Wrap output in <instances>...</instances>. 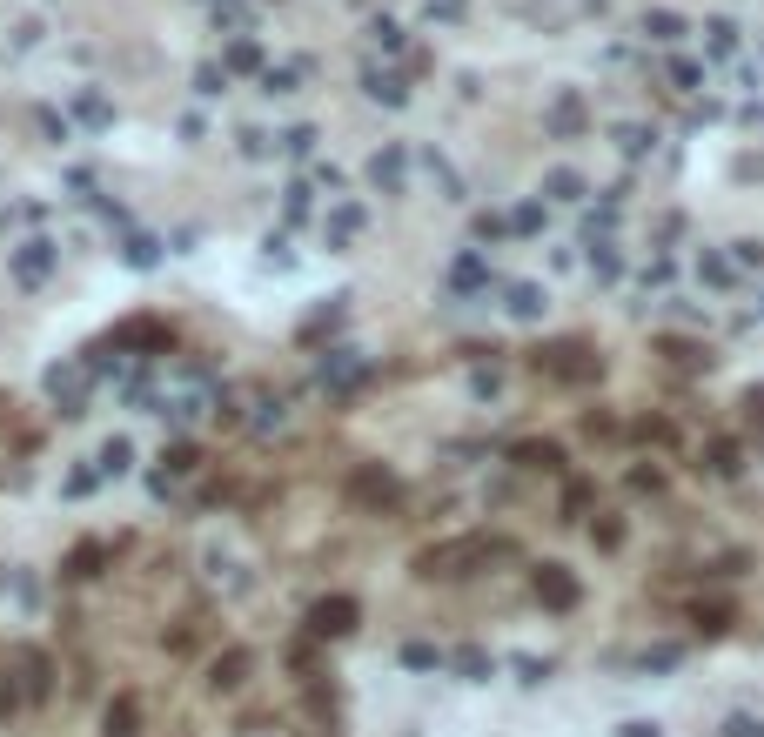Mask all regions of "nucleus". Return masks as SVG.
Listing matches in <instances>:
<instances>
[{
  "instance_id": "bb28decb",
  "label": "nucleus",
  "mask_w": 764,
  "mask_h": 737,
  "mask_svg": "<svg viewBox=\"0 0 764 737\" xmlns=\"http://www.w3.org/2000/svg\"><path fill=\"white\" fill-rule=\"evenodd\" d=\"M731 262H738V275H744V268H764V242H751V235L731 242Z\"/></svg>"
},
{
  "instance_id": "72a5a7b5",
  "label": "nucleus",
  "mask_w": 764,
  "mask_h": 737,
  "mask_svg": "<svg viewBox=\"0 0 764 737\" xmlns=\"http://www.w3.org/2000/svg\"><path fill=\"white\" fill-rule=\"evenodd\" d=\"M517 677H523V684H550V664H537V657H517Z\"/></svg>"
},
{
  "instance_id": "aec40b11",
  "label": "nucleus",
  "mask_w": 764,
  "mask_h": 737,
  "mask_svg": "<svg viewBox=\"0 0 764 737\" xmlns=\"http://www.w3.org/2000/svg\"><path fill=\"white\" fill-rule=\"evenodd\" d=\"M242 670H248V657H242V650H228V657H215V677H208V684L228 691V684H242Z\"/></svg>"
},
{
  "instance_id": "5701e85b",
  "label": "nucleus",
  "mask_w": 764,
  "mask_h": 737,
  "mask_svg": "<svg viewBox=\"0 0 764 737\" xmlns=\"http://www.w3.org/2000/svg\"><path fill=\"white\" fill-rule=\"evenodd\" d=\"M74 114H81L88 128H108V121H114V114H108V101H101V94H81V101H74Z\"/></svg>"
},
{
  "instance_id": "2eb2a0df",
  "label": "nucleus",
  "mask_w": 764,
  "mask_h": 737,
  "mask_svg": "<svg viewBox=\"0 0 764 737\" xmlns=\"http://www.w3.org/2000/svg\"><path fill=\"white\" fill-rule=\"evenodd\" d=\"M423 175L436 181V188H443V201H470V195H463V175H456V168H450L443 155H436V148L423 155Z\"/></svg>"
},
{
  "instance_id": "1a4fd4ad",
  "label": "nucleus",
  "mask_w": 764,
  "mask_h": 737,
  "mask_svg": "<svg viewBox=\"0 0 764 737\" xmlns=\"http://www.w3.org/2000/svg\"><path fill=\"white\" fill-rule=\"evenodd\" d=\"M369 181H376L382 195H409V148H382L369 161Z\"/></svg>"
},
{
  "instance_id": "393cba45",
  "label": "nucleus",
  "mask_w": 764,
  "mask_h": 737,
  "mask_svg": "<svg viewBox=\"0 0 764 737\" xmlns=\"http://www.w3.org/2000/svg\"><path fill=\"white\" fill-rule=\"evenodd\" d=\"M550 128H557V134H577V128H584V108H577V101H557V108H550Z\"/></svg>"
},
{
  "instance_id": "ddd939ff",
  "label": "nucleus",
  "mask_w": 764,
  "mask_h": 737,
  "mask_svg": "<svg viewBox=\"0 0 764 737\" xmlns=\"http://www.w3.org/2000/svg\"><path fill=\"white\" fill-rule=\"evenodd\" d=\"M584 248H590V275H597V282H617V275H624V248H617V235L584 242Z\"/></svg>"
},
{
  "instance_id": "6e6552de",
  "label": "nucleus",
  "mask_w": 764,
  "mask_h": 737,
  "mask_svg": "<svg viewBox=\"0 0 764 737\" xmlns=\"http://www.w3.org/2000/svg\"><path fill=\"white\" fill-rule=\"evenodd\" d=\"M503 315H510V322H543V315H550L543 282H510V289H503Z\"/></svg>"
},
{
  "instance_id": "39448f33",
  "label": "nucleus",
  "mask_w": 764,
  "mask_h": 737,
  "mask_svg": "<svg viewBox=\"0 0 764 737\" xmlns=\"http://www.w3.org/2000/svg\"><path fill=\"white\" fill-rule=\"evenodd\" d=\"M362 228H369V215H362V201H336V208L322 215V242H329V248H336V255H342V248L356 242Z\"/></svg>"
},
{
  "instance_id": "f704fd0d",
  "label": "nucleus",
  "mask_w": 764,
  "mask_h": 737,
  "mask_svg": "<svg viewBox=\"0 0 764 737\" xmlns=\"http://www.w3.org/2000/svg\"><path fill=\"white\" fill-rule=\"evenodd\" d=\"M617 737H664V731H657L651 717H630V724H617Z\"/></svg>"
},
{
  "instance_id": "f257e3e1",
  "label": "nucleus",
  "mask_w": 764,
  "mask_h": 737,
  "mask_svg": "<svg viewBox=\"0 0 764 737\" xmlns=\"http://www.w3.org/2000/svg\"><path fill=\"white\" fill-rule=\"evenodd\" d=\"M88 389H94V369H88V356L54 362V369H47V396L61 402V416H88Z\"/></svg>"
},
{
  "instance_id": "9d476101",
  "label": "nucleus",
  "mask_w": 764,
  "mask_h": 737,
  "mask_svg": "<svg viewBox=\"0 0 764 737\" xmlns=\"http://www.w3.org/2000/svg\"><path fill=\"white\" fill-rule=\"evenodd\" d=\"M537 597L550 603V610H570V603H577V577H570L563 563H543L537 570Z\"/></svg>"
},
{
  "instance_id": "e433bc0d",
  "label": "nucleus",
  "mask_w": 764,
  "mask_h": 737,
  "mask_svg": "<svg viewBox=\"0 0 764 737\" xmlns=\"http://www.w3.org/2000/svg\"><path fill=\"white\" fill-rule=\"evenodd\" d=\"M503 228H510V222H496V215H476V242H496Z\"/></svg>"
},
{
  "instance_id": "473e14b6",
  "label": "nucleus",
  "mask_w": 764,
  "mask_h": 737,
  "mask_svg": "<svg viewBox=\"0 0 764 737\" xmlns=\"http://www.w3.org/2000/svg\"><path fill=\"white\" fill-rule=\"evenodd\" d=\"M161 463H168V476H181V469H195V449H188V443H175L168 456H161Z\"/></svg>"
},
{
  "instance_id": "412c9836",
  "label": "nucleus",
  "mask_w": 764,
  "mask_h": 737,
  "mask_svg": "<svg viewBox=\"0 0 764 737\" xmlns=\"http://www.w3.org/2000/svg\"><path fill=\"white\" fill-rule=\"evenodd\" d=\"M108 737H135V697H114V711H108Z\"/></svg>"
},
{
  "instance_id": "b1692460",
  "label": "nucleus",
  "mask_w": 764,
  "mask_h": 737,
  "mask_svg": "<svg viewBox=\"0 0 764 737\" xmlns=\"http://www.w3.org/2000/svg\"><path fill=\"white\" fill-rule=\"evenodd\" d=\"M302 88V67H269V81H262V94H295Z\"/></svg>"
},
{
  "instance_id": "c756f323",
  "label": "nucleus",
  "mask_w": 764,
  "mask_h": 737,
  "mask_svg": "<svg viewBox=\"0 0 764 737\" xmlns=\"http://www.w3.org/2000/svg\"><path fill=\"white\" fill-rule=\"evenodd\" d=\"M282 215H289V222H309V188H302V181L289 188V201H282Z\"/></svg>"
},
{
  "instance_id": "20e7f679",
  "label": "nucleus",
  "mask_w": 764,
  "mask_h": 737,
  "mask_svg": "<svg viewBox=\"0 0 764 737\" xmlns=\"http://www.w3.org/2000/svg\"><path fill=\"white\" fill-rule=\"evenodd\" d=\"M168 342H175V329L155 322V315H135V322L114 329V349H121V356H135V349H161V356H168Z\"/></svg>"
},
{
  "instance_id": "c85d7f7f",
  "label": "nucleus",
  "mask_w": 764,
  "mask_h": 737,
  "mask_svg": "<svg viewBox=\"0 0 764 737\" xmlns=\"http://www.w3.org/2000/svg\"><path fill=\"white\" fill-rule=\"evenodd\" d=\"M517 456H523V463H543V469H557V463H563V449H557V443H523Z\"/></svg>"
},
{
  "instance_id": "4468645a",
  "label": "nucleus",
  "mask_w": 764,
  "mask_h": 737,
  "mask_svg": "<svg viewBox=\"0 0 764 737\" xmlns=\"http://www.w3.org/2000/svg\"><path fill=\"white\" fill-rule=\"evenodd\" d=\"M94 469H101V476H128V469H135V443H128V436H108L101 456H94Z\"/></svg>"
},
{
  "instance_id": "6ab92c4d",
  "label": "nucleus",
  "mask_w": 764,
  "mask_h": 737,
  "mask_svg": "<svg viewBox=\"0 0 764 737\" xmlns=\"http://www.w3.org/2000/svg\"><path fill=\"white\" fill-rule=\"evenodd\" d=\"M617 148H624L630 161H644V155L657 148V134H651V128H637V121H624V128H617Z\"/></svg>"
},
{
  "instance_id": "58836bf2",
  "label": "nucleus",
  "mask_w": 764,
  "mask_h": 737,
  "mask_svg": "<svg viewBox=\"0 0 764 737\" xmlns=\"http://www.w3.org/2000/svg\"><path fill=\"white\" fill-rule=\"evenodd\" d=\"M751 121H758V128H764V108H751Z\"/></svg>"
},
{
  "instance_id": "a878e982",
  "label": "nucleus",
  "mask_w": 764,
  "mask_h": 737,
  "mask_svg": "<svg viewBox=\"0 0 764 737\" xmlns=\"http://www.w3.org/2000/svg\"><path fill=\"white\" fill-rule=\"evenodd\" d=\"M275 148H282V155H295V161H302V155H315V128H289L282 141H275Z\"/></svg>"
},
{
  "instance_id": "f3484780",
  "label": "nucleus",
  "mask_w": 764,
  "mask_h": 737,
  "mask_svg": "<svg viewBox=\"0 0 764 737\" xmlns=\"http://www.w3.org/2000/svg\"><path fill=\"white\" fill-rule=\"evenodd\" d=\"M456 670H463V677H470V684H490V677H496V657H490V650H456Z\"/></svg>"
},
{
  "instance_id": "a211bd4d",
  "label": "nucleus",
  "mask_w": 764,
  "mask_h": 737,
  "mask_svg": "<svg viewBox=\"0 0 764 737\" xmlns=\"http://www.w3.org/2000/svg\"><path fill=\"white\" fill-rule=\"evenodd\" d=\"M362 88L376 94V101H389V108H403V101H409V88H403V81H396V74H376V67L362 74Z\"/></svg>"
},
{
  "instance_id": "ea45409f",
  "label": "nucleus",
  "mask_w": 764,
  "mask_h": 737,
  "mask_svg": "<svg viewBox=\"0 0 764 737\" xmlns=\"http://www.w3.org/2000/svg\"><path fill=\"white\" fill-rule=\"evenodd\" d=\"M758 315H764V302H758Z\"/></svg>"
},
{
  "instance_id": "f03ea898",
  "label": "nucleus",
  "mask_w": 764,
  "mask_h": 737,
  "mask_svg": "<svg viewBox=\"0 0 764 737\" xmlns=\"http://www.w3.org/2000/svg\"><path fill=\"white\" fill-rule=\"evenodd\" d=\"M315 376H322V389H329V396H349V389L369 376V356H362L356 342H336V349H322Z\"/></svg>"
},
{
  "instance_id": "f8f14e48",
  "label": "nucleus",
  "mask_w": 764,
  "mask_h": 737,
  "mask_svg": "<svg viewBox=\"0 0 764 737\" xmlns=\"http://www.w3.org/2000/svg\"><path fill=\"white\" fill-rule=\"evenodd\" d=\"M121 262H128V268H155V262H161V235H148V228H128V235H121Z\"/></svg>"
},
{
  "instance_id": "4be33fe9",
  "label": "nucleus",
  "mask_w": 764,
  "mask_h": 737,
  "mask_svg": "<svg viewBox=\"0 0 764 737\" xmlns=\"http://www.w3.org/2000/svg\"><path fill=\"white\" fill-rule=\"evenodd\" d=\"M543 215H550V201H523L517 215H510V228H517V235H537V228H543Z\"/></svg>"
},
{
  "instance_id": "cd10ccee",
  "label": "nucleus",
  "mask_w": 764,
  "mask_h": 737,
  "mask_svg": "<svg viewBox=\"0 0 764 737\" xmlns=\"http://www.w3.org/2000/svg\"><path fill=\"white\" fill-rule=\"evenodd\" d=\"M94 483H101V469H94V463H81V469H68V483H61V490H68V496H88Z\"/></svg>"
},
{
  "instance_id": "7ed1b4c3",
  "label": "nucleus",
  "mask_w": 764,
  "mask_h": 737,
  "mask_svg": "<svg viewBox=\"0 0 764 737\" xmlns=\"http://www.w3.org/2000/svg\"><path fill=\"white\" fill-rule=\"evenodd\" d=\"M54 262H61V248L47 242V235H34V242H21L14 255H7V275H14L21 289H41L47 275H54Z\"/></svg>"
},
{
  "instance_id": "c9c22d12",
  "label": "nucleus",
  "mask_w": 764,
  "mask_h": 737,
  "mask_svg": "<svg viewBox=\"0 0 764 737\" xmlns=\"http://www.w3.org/2000/svg\"><path fill=\"white\" fill-rule=\"evenodd\" d=\"M255 429L269 436V429H282V402H262V416H255Z\"/></svg>"
},
{
  "instance_id": "2f4dec72",
  "label": "nucleus",
  "mask_w": 764,
  "mask_h": 737,
  "mask_svg": "<svg viewBox=\"0 0 764 737\" xmlns=\"http://www.w3.org/2000/svg\"><path fill=\"white\" fill-rule=\"evenodd\" d=\"M671 282V255H651V268H644V289H664Z\"/></svg>"
},
{
  "instance_id": "9b49d317",
  "label": "nucleus",
  "mask_w": 764,
  "mask_h": 737,
  "mask_svg": "<svg viewBox=\"0 0 764 737\" xmlns=\"http://www.w3.org/2000/svg\"><path fill=\"white\" fill-rule=\"evenodd\" d=\"M697 282H704V289H738V262H731L724 248H704V255H697Z\"/></svg>"
},
{
  "instance_id": "0eeeda50",
  "label": "nucleus",
  "mask_w": 764,
  "mask_h": 737,
  "mask_svg": "<svg viewBox=\"0 0 764 737\" xmlns=\"http://www.w3.org/2000/svg\"><path fill=\"white\" fill-rule=\"evenodd\" d=\"M450 289H456V295H490V289H496L490 255H476V248H470V255H456V262H450Z\"/></svg>"
},
{
  "instance_id": "7c9ffc66",
  "label": "nucleus",
  "mask_w": 764,
  "mask_h": 737,
  "mask_svg": "<svg viewBox=\"0 0 764 737\" xmlns=\"http://www.w3.org/2000/svg\"><path fill=\"white\" fill-rule=\"evenodd\" d=\"M704 34H711V54H731V41H738V27H731V21H711Z\"/></svg>"
},
{
  "instance_id": "dca6fc26",
  "label": "nucleus",
  "mask_w": 764,
  "mask_h": 737,
  "mask_svg": "<svg viewBox=\"0 0 764 737\" xmlns=\"http://www.w3.org/2000/svg\"><path fill=\"white\" fill-rule=\"evenodd\" d=\"M543 201H563V208H570V201H584V175L550 168V175H543Z\"/></svg>"
},
{
  "instance_id": "423d86ee",
  "label": "nucleus",
  "mask_w": 764,
  "mask_h": 737,
  "mask_svg": "<svg viewBox=\"0 0 764 737\" xmlns=\"http://www.w3.org/2000/svg\"><path fill=\"white\" fill-rule=\"evenodd\" d=\"M309 630L315 637H349L356 630V597H322L309 610Z\"/></svg>"
},
{
  "instance_id": "4c0bfd02",
  "label": "nucleus",
  "mask_w": 764,
  "mask_h": 737,
  "mask_svg": "<svg viewBox=\"0 0 764 737\" xmlns=\"http://www.w3.org/2000/svg\"><path fill=\"white\" fill-rule=\"evenodd\" d=\"M403 664H416V670H429V664H436V650H429V644H409V650H403Z\"/></svg>"
}]
</instances>
